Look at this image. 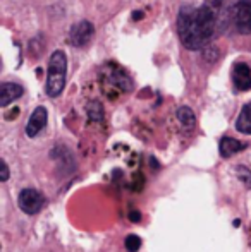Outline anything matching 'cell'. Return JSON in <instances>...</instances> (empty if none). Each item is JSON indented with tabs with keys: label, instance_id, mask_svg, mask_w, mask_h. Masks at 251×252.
<instances>
[{
	"label": "cell",
	"instance_id": "1",
	"mask_svg": "<svg viewBox=\"0 0 251 252\" xmlns=\"http://www.w3.org/2000/svg\"><path fill=\"white\" fill-rule=\"evenodd\" d=\"M217 26V12L212 5L182 7L178 16L179 40L188 50H200L212 38Z\"/></svg>",
	"mask_w": 251,
	"mask_h": 252
},
{
	"label": "cell",
	"instance_id": "2",
	"mask_svg": "<svg viewBox=\"0 0 251 252\" xmlns=\"http://www.w3.org/2000/svg\"><path fill=\"white\" fill-rule=\"evenodd\" d=\"M66 74H67V59L66 53L57 50L52 53L50 63L47 72V94L52 98H57L66 86Z\"/></svg>",
	"mask_w": 251,
	"mask_h": 252
},
{
	"label": "cell",
	"instance_id": "3",
	"mask_svg": "<svg viewBox=\"0 0 251 252\" xmlns=\"http://www.w3.org/2000/svg\"><path fill=\"white\" fill-rule=\"evenodd\" d=\"M17 206H19V209L23 213L33 216L36 213H40L41 208L45 206V196L40 190L33 189V187H26L17 196Z\"/></svg>",
	"mask_w": 251,
	"mask_h": 252
},
{
	"label": "cell",
	"instance_id": "4",
	"mask_svg": "<svg viewBox=\"0 0 251 252\" xmlns=\"http://www.w3.org/2000/svg\"><path fill=\"white\" fill-rule=\"evenodd\" d=\"M234 24L241 34L251 33V0H239L234 5Z\"/></svg>",
	"mask_w": 251,
	"mask_h": 252
},
{
	"label": "cell",
	"instance_id": "5",
	"mask_svg": "<svg viewBox=\"0 0 251 252\" xmlns=\"http://www.w3.org/2000/svg\"><path fill=\"white\" fill-rule=\"evenodd\" d=\"M95 28L90 21H79L69 31V43L72 47H83L93 38Z\"/></svg>",
	"mask_w": 251,
	"mask_h": 252
},
{
	"label": "cell",
	"instance_id": "6",
	"mask_svg": "<svg viewBox=\"0 0 251 252\" xmlns=\"http://www.w3.org/2000/svg\"><path fill=\"white\" fill-rule=\"evenodd\" d=\"M232 83L238 91H248L251 90V69L248 63L238 62L232 67Z\"/></svg>",
	"mask_w": 251,
	"mask_h": 252
},
{
	"label": "cell",
	"instance_id": "7",
	"mask_svg": "<svg viewBox=\"0 0 251 252\" xmlns=\"http://www.w3.org/2000/svg\"><path fill=\"white\" fill-rule=\"evenodd\" d=\"M47 119H48L47 110H45L43 106L35 108V112L31 113L30 120H28V124H26V136L28 137L38 136V134L45 129V126H47Z\"/></svg>",
	"mask_w": 251,
	"mask_h": 252
},
{
	"label": "cell",
	"instance_id": "8",
	"mask_svg": "<svg viewBox=\"0 0 251 252\" xmlns=\"http://www.w3.org/2000/svg\"><path fill=\"white\" fill-rule=\"evenodd\" d=\"M24 93L23 86L16 83H2L0 86V106H9L12 101H16L17 98H21Z\"/></svg>",
	"mask_w": 251,
	"mask_h": 252
},
{
	"label": "cell",
	"instance_id": "9",
	"mask_svg": "<svg viewBox=\"0 0 251 252\" xmlns=\"http://www.w3.org/2000/svg\"><path fill=\"white\" fill-rule=\"evenodd\" d=\"M246 148H248V144L241 143V141L234 139V137H222L220 146H218V151H220L222 158H231L232 155L246 150Z\"/></svg>",
	"mask_w": 251,
	"mask_h": 252
},
{
	"label": "cell",
	"instance_id": "10",
	"mask_svg": "<svg viewBox=\"0 0 251 252\" xmlns=\"http://www.w3.org/2000/svg\"><path fill=\"white\" fill-rule=\"evenodd\" d=\"M236 129L241 134L251 136V101L243 106L241 113H239L238 120H236Z\"/></svg>",
	"mask_w": 251,
	"mask_h": 252
},
{
	"label": "cell",
	"instance_id": "11",
	"mask_svg": "<svg viewBox=\"0 0 251 252\" xmlns=\"http://www.w3.org/2000/svg\"><path fill=\"white\" fill-rule=\"evenodd\" d=\"M178 119L184 129H193L196 126V117H194L193 110L188 108V106H181L178 110Z\"/></svg>",
	"mask_w": 251,
	"mask_h": 252
},
{
	"label": "cell",
	"instance_id": "12",
	"mask_svg": "<svg viewBox=\"0 0 251 252\" xmlns=\"http://www.w3.org/2000/svg\"><path fill=\"white\" fill-rule=\"evenodd\" d=\"M236 175H238V179L241 180L243 184H245L248 189H251V170L248 168V166L245 165H238L236 166Z\"/></svg>",
	"mask_w": 251,
	"mask_h": 252
},
{
	"label": "cell",
	"instance_id": "13",
	"mask_svg": "<svg viewBox=\"0 0 251 252\" xmlns=\"http://www.w3.org/2000/svg\"><path fill=\"white\" fill-rule=\"evenodd\" d=\"M124 246L127 252H138L141 247V239L138 235H127L124 240Z\"/></svg>",
	"mask_w": 251,
	"mask_h": 252
},
{
	"label": "cell",
	"instance_id": "14",
	"mask_svg": "<svg viewBox=\"0 0 251 252\" xmlns=\"http://www.w3.org/2000/svg\"><path fill=\"white\" fill-rule=\"evenodd\" d=\"M90 117L93 120H102V117H104V110H102L100 103H91L90 105Z\"/></svg>",
	"mask_w": 251,
	"mask_h": 252
},
{
	"label": "cell",
	"instance_id": "15",
	"mask_svg": "<svg viewBox=\"0 0 251 252\" xmlns=\"http://www.w3.org/2000/svg\"><path fill=\"white\" fill-rule=\"evenodd\" d=\"M0 165H2V175H0V180H2V182H7V180H9V166H7L5 159L0 161Z\"/></svg>",
	"mask_w": 251,
	"mask_h": 252
},
{
	"label": "cell",
	"instance_id": "16",
	"mask_svg": "<svg viewBox=\"0 0 251 252\" xmlns=\"http://www.w3.org/2000/svg\"><path fill=\"white\" fill-rule=\"evenodd\" d=\"M131 220H133V221H140V220H141L140 213H136V211H133V213H131Z\"/></svg>",
	"mask_w": 251,
	"mask_h": 252
}]
</instances>
